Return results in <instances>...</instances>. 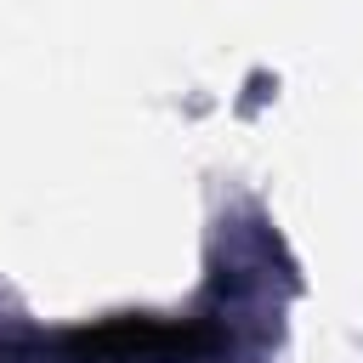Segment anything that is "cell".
I'll return each instance as SVG.
<instances>
[{"instance_id": "1", "label": "cell", "mask_w": 363, "mask_h": 363, "mask_svg": "<svg viewBox=\"0 0 363 363\" xmlns=\"http://www.w3.org/2000/svg\"><path fill=\"white\" fill-rule=\"evenodd\" d=\"M221 335L199 323H153V318H119L102 329H79L51 340L62 363H176V357H204L216 352Z\"/></svg>"}]
</instances>
